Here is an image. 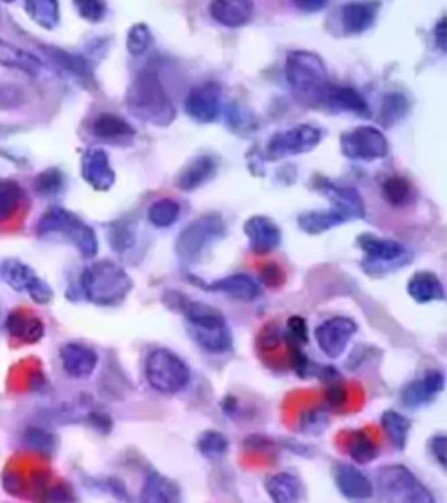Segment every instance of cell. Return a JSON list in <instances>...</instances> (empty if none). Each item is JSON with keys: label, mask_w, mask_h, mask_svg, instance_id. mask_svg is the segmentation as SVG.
<instances>
[{"label": "cell", "mask_w": 447, "mask_h": 503, "mask_svg": "<svg viewBox=\"0 0 447 503\" xmlns=\"http://www.w3.org/2000/svg\"><path fill=\"white\" fill-rule=\"evenodd\" d=\"M324 140V130L315 124H296L288 130L277 132L264 149V160L278 161L290 156H301L315 151Z\"/></svg>", "instance_id": "9c48e42d"}, {"label": "cell", "mask_w": 447, "mask_h": 503, "mask_svg": "<svg viewBox=\"0 0 447 503\" xmlns=\"http://www.w3.org/2000/svg\"><path fill=\"white\" fill-rule=\"evenodd\" d=\"M225 234L227 225L221 214L212 212L197 217L180 231L175 242L178 261L187 266L199 264Z\"/></svg>", "instance_id": "5b68a950"}, {"label": "cell", "mask_w": 447, "mask_h": 503, "mask_svg": "<svg viewBox=\"0 0 447 503\" xmlns=\"http://www.w3.org/2000/svg\"><path fill=\"white\" fill-rule=\"evenodd\" d=\"M285 79L294 95L309 105L325 104L327 91L333 86L322 56L306 50L288 53L285 61Z\"/></svg>", "instance_id": "3957f363"}, {"label": "cell", "mask_w": 447, "mask_h": 503, "mask_svg": "<svg viewBox=\"0 0 447 503\" xmlns=\"http://www.w3.org/2000/svg\"><path fill=\"white\" fill-rule=\"evenodd\" d=\"M76 11L79 13V16L89 22V23H100L104 22V18L107 16V4L102 0H83V2H76L74 4Z\"/></svg>", "instance_id": "bcb514c9"}, {"label": "cell", "mask_w": 447, "mask_h": 503, "mask_svg": "<svg viewBox=\"0 0 447 503\" xmlns=\"http://www.w3.org/2000/svg\"><path fill=\"white\" fill-rule=\"evenodd\" d=\"M28 18L44 30H55L59 25V4L55 0H30L23 4Z\"/></svg>", "instance_id": "836d02e7"}, {"label": "cell", "mask_w": 447, "mask_h": 503, "mask_svg": "<svg viewBox=\"0 0 447 503\" xmlns=\"http://www.w3.org/2000/svg\"><path fill=\"white\" fill-rule=\"evenodd\" d=\"M11 132H14L13 128H4V126H0V135H7V133H11Z\"/></svg>", "instance_id": "6f0895ef"}, {"label": "cell", "mask_w": 447, "mask_h": 503, "mask_svg": "<svg viewBox=\"0 0 447 503\" xmlns=\"http://www.w3.org/2000/svg\"><path fill=\"white\" fill-rule=\"evenodd\" d=\"M381 426L388 437L391 444L395 449L402 451L407 446L409 441V432H411V421L406 418L404 415L397 413V411H385L381 416Z\"/></svg>", "instance_id": "8d00e7d4"}, {"label": "cell", "mask_w": 447, "mask_h": 503, "mask_svg": "<svg viewBox=\"0 0 447 503\" xmlns=\"http://www.w3.org/2000/svg\"><path fill=\"white\" fill-rule=\"evenodd\" d=\"M407 294L419 305H428V303H437L446 299V288L442 281L430 271H419L416 275H413L407 283Z\"/></svg>", "instance_id": "1f68e13d"}, {"label": "cell", "mask_w": 447, "mask_h": 503, "mask_svg": "<svg viewBox=\"0 0 447 503\" xmlns=\"http://www.w3.org/2000/svg\"><path fill=\"white\" fill-rule=\"evenodd\" d=\"M91 133L109 143H126L137 137V130L126 119L111 112H102L91 121Z\"/></svg>", "instance_id": "603a6c76"}, {"label": "cell", "mask_w": 447, "mask_h": 503, "mask_svg": "<svg viewBox=\"0 0 447 503\" xmlns=\"http://www.w3.org/2000/svg\"><path fill=\"white\" fill-rule=\"evenodd\" d=\"M5 331L13 339L25 344H35L46 334L44 322L25 309L9 311L5 318Z\"/></svg>", "instance_id": "cb8c5ba5"}, {"label": "cell", "mask_w": 447, "mask_h": 503, "mask_svg": "<svg viewBox=\"0 0 447 503\" xmlns=\"http://www.w3.org/2000/svg\"><path fill=\"white\" fill-rule=\"evenodd\" d=\"M65 186V177L58 168H48L42 173H39L33 180L35 191L44 197H51L61 193Z\"/></svg>", "instance_id": "ee69618b"}, {"label": "cell", "mask_w": 447, "mask_h": 503, "mask_svg": "<svg viewBox=\"0 0 447 503\" xmlns=\"http://www.w3.org/2000/svg\"><path fill=\"white\" fill-rule=\"evenodd\" d=\"M152 44V33L151 28L145 23H135L130 28L126 37V48L132 56H141Z\"/></svg>", "instance_id": "f6af8a7d"}, {"label": "cell", "mask_w": 447, "mask_h": 503, "mask_svg": "<svg viewBox=\"0 0 447 503\" xmlns=\"http://www.w3.org/2000/svg\"><path fill=\"white\" fill-rule=\"evenodd\" d=\"M341 151L351 161H378L388 156L387 135L378 126H359L341 135Z\"/></svg>", "instance_id": "30bf717a"}, {"label": "cell", "mask_w": 447, "mask_h": 503, "mask_svg": "<svg viewBox=\"0 0 447 503\" xmlns=\"http://www.w3.org/2000/svg\"><path fill=\"white\" fill-rule=\"evenodd\" d=\"M217 169H219V163L214 156H210V154L196 156L177 173L175 186H177V189H180L184 193H191V191L203 187L210 180H214V177L217 175Z\"/></svg>", "instance_id": "ffe728a7"}, {"label": "cell", "mask_w": 447, "mask_h": 503, "mask_svg": "<svg viewBox=\"0 0 447 503\" xmlns=\"http://www.w3.org/2000/svg\"><path fill=\"white\" fill-rule=\"evenodd\" d=\"M42 51L63 72L70 74L72 78L79 79L81 83L95 84L93 69H91V63L87 61V58H84L83 55L70 53V51H65V50H59V48H55V46H42Z\"/></svg>", "instance_id": "f1b7e54d"}, {"label": "cell", "mask_w": 447, "mask_h": 503, "mask_svg": "<svg viewBox=\"0 0 447 503\" xmlns=\"http://www.w3.org/2000/svg\"><path fill=\"white\" fill-rule=\"evenodd\" d=\"M378 491L385 503H435L430 489L404 465L381 467Z\"/></svg>", "instance_id": "ba28073f"}, {"label": "cell", "mask_w": 447, "mask_h": 503, "mask_svg": "<svg viewBox=\"0 0 447 503\" xmlns=\"http://www.w3.org/2000/svg\"><path fill=\"white\" fill-rule=\"evenodd\" d=\"M430 453L439 462V465L446 467L447 439L446 435H435L430 441Z\"/></svg>", "instance_id": "f5cc1de1"}, {"label": "cell", "mask_w": 447, "mask_h": 503, "mask_svg": "<svg viewBox=\"0 0 447 503\" xmlns=\"http://www.w3.org/2000/svg\"><path fill=\"white\" fill-rule=\"evenodd\" d=\"M180 210L182 208H180L178 201H175L173 197H161V199H156L149 206L147 219L154 227L165 229V227H169V225H173L178 221Z\"/></svg>", "instance_id": "74e56055"}, {"label": "cell", "mask_w": 447, "mask_h": 503, "mask_svg": "<svg viewBox=\"0 0 447 503\" xmlns=\"http://www.w3.org/2000/svg\"><path fill=\"white\" fill-rule=\"evenodd\" d=\"M163 301L168 307L184 315L196 343L205 352L223 355L233 348V333L219 309L201 301H193L180 292H167Z\"/></svg>", "instance_id": "6da1fadb"}, {"label": "cell", "mask_w": 447, "mask_h": 503, "mask_svg": "<svg viewBox=\"0 0 447 503\" xmlns=\"http://www.w3.org/2000/svg\"><path fill=\"white\" fill-rule=\"evenodd\" d=\"M348 454L357 463H370L378 458L379 449L367 432H353L348 441Z\"/></svg>", "instance_id": "f35d334b"}, {"label": "cell", "mask_w": 447, "mask_h": 503, "mask_svg": "<svg viewBox=\"0 0 447 503\" xmlns=\"http://www.w3.org/2000/svg\"><path fill=\"white\" fill-rule=\"evenodd\" d=\"M81 292L95 306H119L133 288V279L117 262L104 259L89 264L81 273Z\"/></svg>", "instance_id": "277c9868"}, {"label": "cell", "mask_w": 447, "mask_h": 503, "mask_svg": "<svg viewBox=\"0 0 447 503\" xmlns=\"http://www.w3.org/2000/svg\"><path fill=\"white\" fill-rule=\"evenodd\" d=\"M407 112H409V100L404 93H398V91L387 93L381 102L379 121L385 126H391L397 121H400Z\"/></svg>", "instance_id": "ab89813d"}, {"label": "cell", "mask_w": 447, "mask_h": 503, "mask_svg": "<svg viewBox=\"0 0 447 503\" xmlns=\"http://www.w3.org/2000/svg\"><path fill=\"white\" fill-rule=\"evenodd\" d=\"M135 240H137V234H135L133 224L128 223V221H115L111 224L109 242H111L112 249L117 253L130 251L133 247Z\"/></svg>", "instance_id": "7bdbcfd3"}, {"label": "cell", "mask_w": 447, "mask_h": 503, "mask_svg": "<svg viewBox=\"0 0 447 503\" xmlns=\"http://www.w3.org/2000/svg\"><path fill=\"white\" fill-rule=\"evenodd\" d=\"M260 279L268 287H279L285 281V273L279 268V264L269 262V264H264V268L260 270Z\"/></svg>", "instance_id": "816d5d0a"}, {"label": "cell", "mask_w": 447, "mask_h": 503, "mask_svg": "<svg viewBox=\"0 0 447 503\" xmlns=\"http://www.w3.org/2000/svg\"><path fill=\"white\" fill-rule=\"evenodd\" d=\"M35 233L41 238L59 236L70 242L86 259H93L98 253V238L95 229L63 206H53L44 212L37 221Z\"/></svg>", "instance_id": "8992f818"}, {"label": "cell", "mask_w": 447, "mask_h": 503, "mask_svg": "<svg viewBox=\"0 0 447 503\" xmlns=\"http://www.w3.org/2000/svg\"><path fill=\"white\" fill-rule=\"evenodd\" d=\"M126 107L133 117L151 126L167 128L175 117L177 109L160 79L156 69H141L126 91Z\"/></svg>", "instance_id": "7a4b0ae2"}, {"label": "cell", "mask_w": 447, "mask_h": 503, "mask_svg": "<svg viewBox=\"0 0 447 503\" xmlns=\"http://www.w3.org/2000/svg\"><path fill=\"white\" fill-rule=\"evenodd\" d=\"M0 18H2V14H0Z\"/></svg>", "instance_id": "680465c9"}, {"label": "cell", "mask_w": 447, "mask_h": 503, "mask_svg": "<svg viewBox=\"0 0 447 503\" xmlns=\"http://www.w3.org/2000/svg\"><path fill=\"white\" fill-rule=\"evenodd\" d=\"M2 484H4V489L13 497H20L27 489V482H25L23 475L20 472H14V471L5 472L4 479H2Z\"/></svg>", "instance_id": "f907efd6"}, {"label": "cell", "mask_w": 447, "mask_h": 503, "mask_svg": "<svg viewBox=\"0 0 447 503\" xmlns=\"http://www.w3.org/2000/svg\"><path fill=\"white\" fill-rule=\"evenodd\" d=\"M327 415L322 413V411H309L305 419L301 421V428L307 432V434H313V435H318L325 430L327 426Z\"/></svg>", "instance_id": "681fc988"}, {"label": "cell", "mask_w": 447, "mask_h": 503, "mask_svg": "<svg viewBox=\"0 0 447 503\" xmlns=\"http://www.w3.org/2000/svg\"><path fill=\"white\" fill-rule=\"evenodd\" d=\"M145 380L152 390L163 395H175L187 389L191 381V369L175 352L156 348L145 359Z\"/></svg>", "instance_id": "52a82bcc"}, {"label": "cell", "mask_w": 447, "mask_h": 503, "mask_svg": "<svg viewBox=\"0 0 447 503\" xmlns=\"http://www.w3.org/2000/svg\"><path fill=\"white\" fill-rule=\"evenodd\" d=\"M0 277L16 292H27L37 305L53 301V288L20 259H5L0 266Z\"/></svg>", "instance_id": "8fae6325"}, {"label": "cell", "mask_w": 447, "mask_h": 503, "mask_svg": "<svg viewBox=\"0 0 447 503\" xmlns=\"http://www.w3.org/2000/svg\"><path fill=\"white\" fill-rule=\"evenodd\" d=\"M287 337L290 341V346H301L306 344L309 339V329L306 320L303 316H290L287 322Z\"/></svg>", "instance_id": "7dc6e473"}, {"label": "cell", "mask_w": 447, "mask_h": 503, "mask_svg": "<svg viewBox=\"0 0 447 503\" xmlns=\"http://www.w3.org/2000/svg\"><path fill=\"white\" fill-rule=\"evenodd\" d=\"M208 13L223 27H245L255 14V4L251 0H214Z\"/></svg>", "instance_id": "44dd1931"}, {"label": "cell", "mask_w": 447, "mask_h": 503, "mask_svg": "<svg viewBox=\"0 0 447 503\" xmlns=\"http://www.w3.org/2000/svg\"><path fill=\"white\" fill-rule=\"evenodd\" d=\"M446 385L444 372L439 369H430L426 370L419 380L411 381L404 390H402V402L407 407H421L430 402H433Z\"/></svg>", "instance_id": "d6986e66"}, {"label": "cell", "mask_w": 447, "mask_h": 503, "mask_svg": "<svg viewBox=\"0 0 447 503\" xmlns=\"http://www.w3.org/2000/svg\"><path fill=\"white\" fill-rule=\"evenodd\" d=\"M359 249L363 252L365 261H363V268L370 270V268H385L390 264H398L404 261L406 257V247L391 238H383V236H376L372 233H363L357 240Z\"/></svg>", "instance_id": "5bb4252c"}, {"label": "cell", "mask_w": 447, "mask_h": 503, "mask_svg": "<svg viewBox=\"0 0 447 503\" xmlns=\"http://www.w3.org/2000/svg\"><path fill=\"white\" fill-rule=\"evenodd\" d=\"M243 231L249 240V249L255 255H268L281 243V229L271 217L253 215L245 223Z\"/></svg>", "instance_id": "e0dca14e"}, {"label": "cell", "mask_w": 447, "mask_h": 503, "mask_svg": "<svg viewBox=\"0 0 447 503\" xmlns=\"http://www.w3.org/2000/svg\"><path fill=\"white\" fill-rule=\"evenodd\" d=\"M140 503H182V491L167 475L151 471L140 489Z\"/></svg>", "instance_id": "4316f807"}, {"label": "cell", "mask_w": 447, "mask_h": 503, "mask_svg": "<svg viewBox=\"0 0 447 503\" xmlns=\"http://www.w3.org/2000/svg\"><path fill=\"white\" fill-rule=\"evenodd\" d=\"M346 390L335 381L333 383L331 387H329V390H327V402H329V406H333V407H342L344 406V402H346Z\"/></svg>", "instance_id": "11a10c76"}, {"label": "cell", "mask_w": 447, "mask_h": 503, "mask_svg": "<svg viewBox=\"0 0 447 503\" xmlns=\"http://www.w3.org/2000/svg\"><path fill=\"white\" fill-rule=\"evenodd\" d=\"M294 5L299 7L305 13H316V11L325 9L327 2H322V0H301V2H296Z\"/></svg>", "instance_id": "9f6ffc18"}, {"label": "cell", "mask_w": 447, "mask_h": 503, "mask_svg": "<svg viewBox=\"0 0 447 503\" xmlns=\"http://www.w3.org/2000/svg\"><path fill=\"white\" fill-rule=\"evenodd\" d=\"M23 444L35 453L41 454H53L58 446L55 434L41 428V426H28L23 432Z\"/></svg>", "instance_id": "b9f144b4"}, {"label": "cell", "mask_w": 447, "mask_h": 503, "mask_svg": "<svg viewBox=\"0 0 447 503\" xmlns=\"http://www.w3.org/2000/svg\"><path fill=\"white\" fill-rule=\"evenodd\" d=\"M334 480L339 491L351 500H369L374 497V484L357 467L348 463H337Z\"/></svg>", "instance_id": "7402d4cb"}, {"label": "cell", "mask_w": 447, "mask_h": 503, "mask_svg": "<svg viewBox=\"0 0 447 503\" xmlns=\"http://www.w3.org/2000/svg\"><path fill=\"white\" fill-rule=\"evenodd\" d=\"M381 193L385 201L393 208H404L415 201V189L411 182L400 175L387 178L381 186Z\"/></svg>", "instance_id": "d590c367"}, {"label": "cell", "mask_w": 447, "mask_h": 503, "mask_svg": "<svg viewBox=\"0 0 447 503\" xmlns=\"http://www.w3.org/2000/svg\"><path fill=\"white\" fill-rule=\"evenodd\" d=\"M0 65L20 70L32 78L39 76L44 69V63L39 56L5 41H0Z\"/></svg>", "instance_id": "f546056e"}, {"label": "cell", "mask_w": 447, "mask_h": 503, "mask_svg": "<svg viewBox=\"0 0 447 503\" xmlns=\"http://www.w3.org/2000/svg\"><path fill=\"white\" fill-rule=\"evenodd\" d=\"M266 493L273 503H301L305 498V484L299 475L279 472L266 480Z\"/></svg>", "instance_id": "83f0119b"}, {"label": "cell", "mask_w": 447, "mask_h": 503, "mask_svg": "<svg viewBox=\"0 0 447 503\" xmlns=\"http://www.w3.org/2000/svg\"><path fill=\"white\" fill-rule=\"evenodd\" d=\"M81 175L95 191H109L115 184V171L102 147H89L81 160Z\"/></svg>", "instance_id": "9a60e30c"}, {"label": "cell", "mask_w": 447, "mask_h": 503, "mask_svg": "<svg viewBox=\"0 0 447 503\" xmlns=\"http://www.w3.org/2000/svg\"><path fill=\"white\" fill-rule=\"evenodd\" d=\"M325 104L333 111L348 112L359 117H369L370 109L362 95L350 86H331L325 96Z\"/></svg>", "instance_id": "4dcf8cb0"}, {"label": "cell", "mask_w": 447, "mask_h": 503, "mask_svg": "<svg viewBox=\"0 0 447 503\" xmlns=\"http://www.w3.org/2000/svg\"><path fill=\"white\" fill-rule=\"evenodd\" d=\"M25 104L23 89L13 84H0V109H14Z\"/></svg>", "instance_id": "c3c4849f"}, {"label": "cell", "mask_w": 447, "mask_h": 503, "mask_svg": "<svg viewBox=\"0 0 447 503\" xmlns=\"http://www.w3.org/2000/svg\"><path fill=\"white\" fill-rule=\"evenodd\" d=\"M206 290L219 292L234 301L242 303H251L260 296V285L257 279H251L247 273H236L229 275L225 279H215L214 283L205 285Z\"/></svg>", "instance_id": "d4e9b609"}, {"label": "cell", "mask_w": 447, "mask_h": 503, "mask_svg": "<svg viewBox=\"0 0 447 503\" xmlns=\"http://www.w3.org/2000/svg\"><path fill=\"white\" fill-rule=\"evenodd\" d=\"M184 109L196 123H201V124L214 123L223 109L221 84L206 81V83L193 86L186 96Z\"/></svg>", "instance_id": "4fadbf2b"}, {"label": "cell", "mask_w": 447, "mask_h": 503, "mask_svg": "<svg viewBox=\"0 0 447 503\" xmlns=\"http://www.w3.org/2000/svg\"><path fill=\"white\" fill-rule=\"evenodd\" d=\"M315 187L320 193L327 196V199L333 203L331 206L346 214L350 217V221H357V219L365 217V203H363L362 196L355 187L339 186L324 177H318L315 180Z\"/></svg>", "instance_id": "2e32d148"}, {"label": "cell", "mask_w": 447, "mask_h": 503, "mask_svg": "<svg viewBox=\"0 0 447 503\" xmlns=\"http://www.w3.org/2000/svg\"><path fill=\"white\" fill-rule=\"evenodd\" d=\"M348 221H350V217L346 214H342L341 210L331 206L329 210H324V212L322 210H313V212L299 214L297 225L306 234L316 236V234H324V233L334 229L337 225H342Z\"/></svg>", "instance_id": "d6a6232c"}, {"label": "cell", "mask_w": 447, "mask_h": 503, "mask_svg": "<svg viewBox=\"0 0 447 503\" xmlns=\"http://www.w3.org/2000/svg\"><path fill=\"white\" fill-rule=\"evenodd\" d=\"M433 39H435V44L437 48L446 53L447 50V20L446 16H441L439 22L435 23L433 27Z\"/></svg>", "instance_id": "db71d44e"}, {"label": "cell", "mask_w": 447, "mask_h": 503, "mask_svg": "<svg viewBox=\"0 0 447 503\" xmlns=\"http://www.w3.org/2000/svg\"><path fill=\"white\" fill-rule=\"evenodd\" d=\"M25 199V191L16 180L0 178V224L11 221Z\"/></svg>", "instance_id": "e575fe53"}, {"label": "cell", "mask_w": 447, "mask_h": 503, "mask_svg": "<svg viewBox=\"0 0 447 503\" xmlns=\"http://www.w3.org/2000/svg\"><path fill=\"white\" fill-rule=\"evenodd\" d=\"M58 357L65 374L74 380L89 378L98 367L96 352L83 343H65Z\"/></svg>", "instance_id": "ac0fdd59"}, {"label": "cell", "mask_w": 447, "mask_h": 503, "mask_svg": "<svg viewBox=\"0 0 447 503\" xmlns=\"http://www.w3.org/2000/svg\"><path fill=\"white\" fill-rule=\"evenodd\" d=\"M357 331H359V325L353 318L333 316L316 327L315 339H316L322 353L327 359L334 361L344 353V350L348 348L350 341L353 339V335L357 334Z\"/></svg>", "instance_id": "7c38bea8"}, {"label": "cell", "mask_w": 447, "mask_h": 503, "mask_svg": "<svg viewBox=\"0 0 447 503\" xmlns=\"http://www.w3.org/2000/svg\"><path fill=\"white\" fill-rule=\"evenodd\" d=\"M197 451L208 460H221L229 451V441L221 432L208 430L197 439Z\"/></svg>", "instance_id": "60d3db41"}, {"label": "cell", "mask_w": 447, "mask_h": 503, "mask_svg": "<svg viewBox=\"0 0 447 503\" xmlns=\"http://www.w3.org/2000/svg\"><path fill=\"white\" fill-rule=\"evenodd\" d=\"M381 4L378 2H348L341 9V23L346 33L360 35L376 23Z\"/></svg>", "instance_id": "484cf974"}]
</instances>
